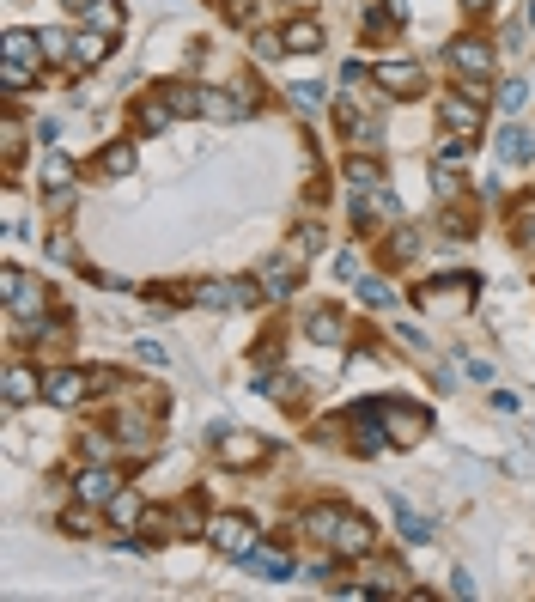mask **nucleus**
<instances>
[{
	"instance_id": "23",
	"label": "nucleus",
	"mask_w": 535,
	"mask_h": 602,
	"mask_svg": "<svg viewBox=\"0 0 535 602\" xmlns=\"http://www.w3.org/2000/svg\"><path fill=\"white\" fill-rule=\"evenodd\" d=\"M31 396H37V378H31V365H13V371H7V402L19 408V402H31Z\"/></svg>"
},
{
	"instance_id": "30",
	"label": "nucleus",
	"mask_w": 535,
	"mask_h": 602,
	"mask_svg": "<svg viewBox=\"0 0 535 602\" xmlns=\"http://www.w3.org/2000/svg\"><path fill=\"white\" fill-rule=\"evenodd\" d=\"M104 171H110V177H128V171H134V146H110V153H104Z\"/></svg>"
},
{
	"instance_id": "32",
	"label": "nucleus",
	"mask_w": 535,
	"mask_h": 602,
	"mask_svg": "<svg viewBox=\"0 0 535 602\" xmlns=\"http://www.w3.org/2000/svg\"><path fill=\"white\" fill-rule=\"evenodd\" d=\"M37 80V73H31V61H7V92H25Z\"/></svg>"
},
{
	"instance_id": "21",
	"label": "nucleus",
	"mask_w": 535,
	"mask_h": 602,
	"mask_svg": "<svg viewBox=\"0 0 535 602\" xmlns=\"http://www.w3.org/2000/svg\"><path fill=\"white\" fill-rule=\"evenodd\" d=\"M347 511H335V505H317V511H304V530H311L317 542H329L335 536V523H341Z\"/></svg>"
},
{
	"instance_id": "5",
	"label": "nucleus",
	"mask_w": 535,
	"mask_h": 602,
	"mask_svg": "<svg viewBox=\"0 0 535 602\" xmlns=\"http://www.w3.org/2000/svg\"><path fill=\"white\" fill-rule=\"evenodd\" d=\"M438 116H444V128H450V134H463V140H469V134H481V98H469V92L444 98V104H438Z\"/></svg>"
},
{
	"instance_id": "15",
	"label": "nucleus",
	"mask_w": 535,
	"mask_h": 602,
	"mask_svg": "<svg viewBox=\"0 0 535 602\" xmlns=\"http://www.w3.org/2000/svg\"><path fill=\"white\" fill-rule=\"evenodd\" d=\"M304 335H311V341H323V347H341V341H347V329H341V317H335V311H311Z\"/></svg>"
},
{
	"instance_id": "27",
	"label": "nucleus",
	"mask_w": 535,
	"mask_h": 602,
	"mask_svg": "<svg viewBox=\"0 0 535 602\" xmlns=\"http://www.w3.org/2000/svg\"><path fill=\"white\" fill-rule=\"evenodd\" d=\"M31 55H43V43L31 31H7V61H31Z\"/></svg>"
},
{
	"instance_id": "13",
	"label": "nucleus",
	"mask_w": 535,
	"mask_h": 602,
	"mask_svg": "<svg viewBox=\"0 0 535 602\" xmlns=\"http://www.w3.org/2000/svg\"><path fill=\"white\" fill-rule=\"evenodd\" d=\"M134 122H140V134H165V128L177 122V110H171V98H146V104L134 110Z\"/></svg>"
},
{
	"instance_id": "3",
	"label": "nucleus",
	"mask_w": 535,
	"mask_h": 602,
	"mask_svg": "<svg viewBox=\"0 0 535 602\" xmlns=\"http://www.w3.org/2000/svg\"><path fill=\"white\" fill-rule=\"evenodd\" d=\"M450 67L463 73L469 86H487V73H493V49L475 43V37H456V43H450Z\"/></svg>"
},
{
	"instance_id": "8",
	"label": "nucleus",
	"mask_w": 535,
	"mask_h": 602,
	"mask_svg": "<svg viewBox=\"0 0 535 602\" xmlns=\"http://www.w3.org/2000/svg\"><path fill=\"white\" fill-rule=\"evenodd\" d=\"M371 80L384 86L390 98H414V92H420V67H414V61H377Z\"/></svg>"
},
{
	"instance_id": "11",
	"label": "nucleus",
	"mask_w": 535,
	"mask_h": 602,
	"mask_svg": "<svg viewBox=\"0 0 535 602\" xmlns=\"http://www.w3.org/2000/svg\"><path fill=\"white\" fill-rule=\"evenodd\" d=\"M104 55H110V37H104V31H92V25H86V31H80V37H73V61H67V67H98V61H104Z\"/></svg>"
},
{
	"instance_id": "20",
	"label": "nucleus",
	"mask_w": 535,
	"mask_h": 602,
	"mask_svg": "<svg viewBox=\"0 0 535 602\" xmlns=\"http://www.w3.org/2000/svg\"><path fill=\"white\" fill-rule=\"evenodd\" d=\"M86 25H92V31H104V37H116V31H122V7H116V0H92Z\"/></svg>"
},
{
	"instance_id": "10",
	"label": "nucleus",
	"mask_w": 535,
	"mask_h": 602,
	"mask_svg": "<svg viewBox=\"0 0 535 602\" xmlns=\"http://www.w3.org/2000/svg\"><path fill=\"white\" fill-rule=\"evenodd\" d=\"M201 116H213V122H244L250 116V98H232V92H219V86H201Z\"/></svg>"
},
{
	"instance_id": "19",
	"label": "nucleus",
	"mask_w": 535,
	"mask_h": 602,
	"mask_svg": "<svg viewBox=\"0 0 535 602\" xmlns=\"http://www.w3.org/2000/svg\"><path fill=\"white\" fill-rule=\"evenodd\" d=\"M61 530H67V536H92V530H98V505L80 499L73 511H61Z\"/></svg>"
},
{
	"instance_id": "18",
	"label": "nucleus",
	"mask_w": 535,
	"mask_h": 602,
	"mask_svg": "<svg viewBox=\"0 0 535 602\" xmlns=\"http://www.w3.org/2000/svg\"><path fill=\"white\" fill-rule=\"evenodd\" d=\"M529 153H535V140H529L523 128H505V134H499V159H505V165H523Z\"/></svg>"
},
{
	"instance_id": "1",
	"label": "nucleus",
	"mask_w": 535,
	"mask_h": 602,
	"mask_svg": "<svg viewBox=\"0 0 535 602\" xmlns=\"http://www.w3.org/2000/svg\"><path fill=\"white\" fill-rule=\"evenodd\" d=\"M201 536H207L213 554H225V560H250V554H256V530H250L244 511H219V517H207Z\"/></svg>"
},
{
	"instance_id": "25",
	"label": "nucleus",
	"mask_w": 535,
	"mask_h": 602,
	"mask_svg": "<svg viewBox=\"0 0 535 602\" xmlns=\"http://www.w3.org/2000/svg\"><path fill=\"white\" fill-rule=\"evenodd\" d=\"M165 98L177 116H201V86H165Z\"/></svg>"
},
{
	"instance_id": "24",
	"label": "nucleus",
	"mask_w": 535,
	"mask_h": 602,
	"mask_svg": "<svg viewBox=\"0 0 535 602\" xmlns=\"http://www.w3.org/2000/svg\"><path fill=\"white\" fill-rule=\"evenodd\" d=\"M347 183H353V195H359V189H377V183H384V171H377L371 159H347Z\"/></svg>"
},
{
	"instance_id": "29",
	"label": "nucleus",
	"mask_w": 535,
	"mask_h": 602,
	"mask_svg": "<svg viewBox=\"0 0 535 602\" xmlns=\"http://www.w3.org/2000/svg\"><path fill=\"white\" fill-rule=\"evenodd\" d=\"M402 578H408V572H402L396 560H384V566H371V590H402Z\"/></svg>"
},
{
	"instance_id": "28",
	"label": "nucleus",
	"mask_w": 535,
	"mask_h": 602,
	"mask_svg": "<svg viewBox=\"0 0 535 602\" xmlns=\"http://www.w3.org/2000/svg\"><path fill=\"white\" fill-rule=\"evenodd\" d=\"M396 517H402V536H408V542H426V536H432V523H426L420 511H408L402 499H396Z\"/></svg>"
},
{
	"instance_id": "14",
	"label": "nucleus",
	"mask_w": 535,
	"mask_h": 602,
	"mask_svg": "<svg viewBox=\"0 0 535 602\" xmlns=\"http://www.w3.org/2000/svg\"><path fill=\"white\" fill-rule=\"evenodd\" d=\"M292 286H298V262H268L262 268V292L268 298H292Z\"/></svg>"
},
{
	"instance_id": "9",
	"label": "nucleus",
	"mask_w": 535,
	"mask_h": 602,
	"mask_svg": "<svg viewBox=\"0 0 535 602\" xmlns=\"http://www.w3.org/2000/svg\"><path fill=\"white\" fill-rule=\"evenodd\" d=\"M73 493H80V499H86V505H110V499H116V493H122V475H116V469H104V463H98V469H86V475H80V481H73Z\"/></svg>"
},
{
	"instance_id": "6",
	"label": "nucleus",
	"mask_w": 535,
	"mask_h": 602,
	"mask_svg": "<svg viewBox=\"0 0 535 602\" xmlns=\"http://www.w3.org/2000/svg\"><path fill=\"white\" fill-rule=\"evenodd\" d=\"M195 298H201V305H219V311H232V305L244 311V305H256V286L250 280H207Z\"/></svg>"
},
{
	"instance_id": "35",
	"label": "nucleus",
	"mask_w": 535,
	"mask_h": 602,
	"mask_svg": "<svg viewBox=\"0 0 535 602\" xmlns=\"http://www.w3.org/2000/svg\"><path fill=\"white\" fill-rule=\"evenodd\" d=\"M463 7H469V13H481V7H493V0H463Z\"/></svg>"
},
{
	"instance_id": "17",
	"label": "nucleus",
	"mask_w": 535,
	"mask_h": 602,
	"mask_svg": "<svg viewBox=\"0 0 535 602\" xmlns=\"http://www.w3.org/2000/svg\"><path fill=\"white\" fill-rule=\"evenodd\" d=\"M116 438H122V450H146V444H152V420H146V414H122Z\"/></svg>"
},
{
	"instance_id": "33",
	"label": "nucleus",
	"mask_w": 535,
	"mask_h": 602,
	"mask_svg": "<svg viewBox=\"0 0 535 602\" xmlns=\"http://www.w3.org/2000/svg\"><path fill=\"white\" fill-rule=\"evenodd\" d=\"M86 457H92V463H110V457H116V444H110L104 432H86Z\"/></svg>"
},
{
	"instance_id": "22",
	"label": "nucleus",
	"mask_w": 535,
	"mask_h": 602,
	"mask_svg": "<svg viewBox=\"0 0 535 602\" xmlns=\"http://www.w3.org/2000/svg\"><path fill=\"white\" fill-rule=\"evenodd\" d=\"M104 511H110V523H122V530H128V523H140V517H146V505H140V499H134L128 487H122V493H116V499H110Z\"/></svg>"
},
{
	"instance_id": "2",
	"label": "nucleus",
	"mask_w": 535,
	"mask_h": 602,
	"mask_svg": "<svg viewBox=\"0 0 535 602\" xmlns=\"http://www.w3.org/2000/svg\"><path fill=\"white\" fill-rule=\"evenodd\" d=\"M92 390L98 384L86 378V371H73V365H61V371H49V378H43V402H55V408H80Z\"/></svg>"
},
{
	"instance_id": "31",
	"label": "nucleus",
	"mask_w": 535,
	"mask_h": 602,
	"mask_svg": "<svg viewBox=\"0 0 535 602\" xmlns=\"http://www.w3.org/2000/svg\"><path fill=\"white\" fill-rule=\"evenodd\" d=\"M250 560H256L262 578H292V560H280V554H250Z\"/></svg>"
},
{
	"instance_id": "26",
	"label": "nucleus",
	"mask_w": 535,
	"mask_h": 602,
	"mask_svg": "<svg viewBox=\"0 0 535 602\" xmlns=\"http://www.w3.org/2000/svg\"><path fill=\"white\" fill-rule=\"evenodd\" d=\"M43 183H49L55 195H67V183H73V165H67L61 153H49V159H43Z\"/></svg>"
},
{
	"instance_id": "7",
	"label": "nucleus",
	"mask_w": 535,
	"mask_h": 602,
	"mask_svg": "<svg viewBox=\"0 0 535 602\" xmlns=\"http://www.w3.org/2000/svg\"><path fill=\"white\" fill-rule=\"evenodd\" d=\"M268 457V444L250 438V432H219V463H232V469H250Z\"/></svg>"
},
{
	"instance_id": "4",
	"label": "nucleus",
	"mask_w": 535,
	"mask_h": 602,
	"mask_svg": "<svg viewBox=\"0 0 535 602\" xmlns=\"http://www.w3.org/2000/svg\"><path fill=\"white\" fill-rule=\"evenodd\" d=\"M371 542H377V530H371L365 517H353V511L335 523V536H329V548H335L341 560H365V554H371Z\"/></svg>"
},
{
	"instance_id": "36",
	"label": "nucleus",
	"mask_w": 535,
	"mask_h": 602,
	"mask_svg": "<svg viewBox=\"0 0 535 602\" xmlns=\"http://www.w3.org/2000/svg\"><path fill=\"white\" fill-rule=\"evenodd\" d=\"M292 7H304V0H292Z\"/></svg>"
},
{
	"instance_id": "12",
	"label": "nucleus",
	"mask_w": 535,
	"mask_h": 602,
	"mask_svg": "<svg viewBox=\"0 0 535 602\" xmlns=\"http://www.w3.org/2000/svg\"><path fill=\"white\" fill-rule=\"evenodd\" d=\"M286 49H292V55H317V49H323V25H317V19H292V25H286Z\"/></svg>"
},
{
	"instance_id": "34",
	"label": "nucleus",
	"mask_w": 535,
	"mask_h": 602,
	"mask_svg": "<svg viewBox=\"0 0 535 602\" xmlns=\"http://www.w3.org/2000/svg\"><path fill=\"white\" fill-rule=\"evenodd\" d=\"M365 305H384V311H390V305H396V292H390L384 280H365Z\"/></svg>"
},
{
	"instance_id": "16",
	"label": "nucleus",
	"mask_w": 535,
	"mask_h": 602,
	"mask_svg": "<svg viewBox=\"0 0 535 602\" xmlns=\"http://www.w3.org/2000/svg\"><path fill=\"white\" fill-rule=\"evenodd\" d=\"M390 432H396L402 444H414V438L426 432V414H420V408H408V402H396V408H390Z\"/></svg>"
}]
</instances>
